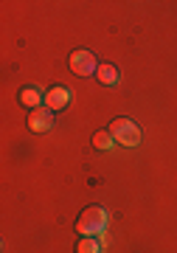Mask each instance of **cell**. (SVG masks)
<instances>
[{
    "mask_svg": "<svg viewBox=\"0 0 177 253\" xmlns=\"http://www.w3.org/2000/svg\"><path fill=\"white\" fill-rule=\"evenodd\" d=\"M28 126H31V132H48V129L53 126V110H48V107L31 110V116H28Z\"/></svg>",
    "mask_w": 177,
    "mask_h": 253,
    "instance_id": "cell-4",
    "label": "cell"
},
{
    "mask_svg": "<svg viewBox=\"0 0 177 253\" xmlns=\"http://www.w3.org/2000/svg\"><path fill=\"white\" fill-rule=\"evenodd\" d=\"M110 135L121 146H138L141 144V126L135 124L133 118H115L113 126H110Z\"/></svg>",
    "mask_w": 177,
    "mask_h": 253,
    "instance_id": "cell-2",
    "label": "cell"
},
{
    "mask_svg": "<svg viewBox=\"0 0 177 253\" xmlns=\"http://www.w3.org/2000/svg\"><path fill=\"white\" fill-rule=\"evenodd\" d=\"M113 144H115V138L110 135L107 129H101V132H96V135H93V146H96V149H110Z\"/></svg>",
    "mask_w": 177,
    "mask_h": 253,
    "instance_id": "cell-9",
    "label": "cell"
},
{
    "mask_svg": "<svg viewBox=\"0 0 177 253\" xmlns=\"http://www.w3.org/2000/svg\"><path fill=\"white\" fill-rule=\"evenodd\" d=\"M76 253H101V242L96 236H82V242L76 245Z\"/></svg>",
    "mask_w": 177,
    "mask_h": 253,
    "instance_id": "cell-8",
    "label": "cell"
},
{
    "mask_svg": "<svg viewBox=\"0 0 177 253\" xmlns=\"http://www.w3.org/2000/svg\"><path fill=\"white\" fill-rule=\"evenodd\" d=\"M96 76H98V82H101V84H107V87L118 84V79H121V76H118V68H115V65H107V62L98 65Z\"/></svg>",
    "mask_w": 177,
    "mask_h": 253,
    "instance_id": "cell-6",
    "label": "cell"
},
{
    "mask_svg": "<svg viewBox=\"0 0 177 253\" xmlns=\"http://www.w3.org/2000/svg\"><path fill=\"white\" fill-rule=\"evenodd\" d=\"M20 101H23L26 107L37 110V107L45 101V93H40L37 87H23V90H20Z\"/></svg>",
    "mask_w": 177,
    "mask_h": 253,
    "instance_id": "cell-7",
    "label": "cell"
},
{
    "mask_svg": "<svg viewBox=\"0 0 177 253\" xmlns=\"http://www.w3.org/2000/svg\"><path fill=\"white\" fill-rule=\"evenodd\" d=\"M107 225H110V214H107V208H101V206L85 208V214L76 219V231H79L82 236H98V234H104Z\"/></svg>",
    "mask_w": 177,
    "mask_h": 253,
    "instance_id": "cell-1",
    "label": "cell"
},
{
    "mask_svg": "<svg viewBox=\"0 0 177 253\" xmlns=\"http://www.w3.org/2000/svg\"><path fill=\"white\" fill-rule=\"evenodd\" d=\"M71 71L76 73V76H90V73H96L98 65H96L93 51H85V48L73 51V54H71Z\"/></svg>",
    "mask_w": 177,
    "mask_h": 253,
    "instance_id": "cell-3",
    "label": "cell"
},
{
    "mask_svg": "<svg viewBox=\"0 0 177 253\" xmlns=\"http://www.w3.org/2000/svg\"><path fill=\"white\" fill-rule=\"evenodd\" d=\"M71 104V90L68 87H51L45 93V107L48 110H65Z\"/></svg>",
    "mask_w": 177,
    "mask_h": 253,
    "instance_id": "cell-5",
    "label": "cell"
}]
</instances>
